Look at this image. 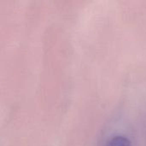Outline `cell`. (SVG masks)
I'll return each instance as SVG.
<instances>
[{"mask_svg": "<svg viewBox=\"0 0 146 146\" xmlns=\"http://www.w3.org/2000/svg\"><path fill=\"white\" fill-rule=\"evenodd\" d=\"M108 146H132L131 141L124 136H115L110 141Z\"/></svg>", "mask_w": 146, "mask_h": 146, "instance_id": "obj_1", "label": "cell"}]
</instances>
